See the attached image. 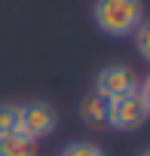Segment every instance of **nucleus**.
<instances>
[{"label":"nucleus","instance_id":"nucleus-1","mask_svg":"<svg viewBox=\"0 0 150 156\" xmlns=\"http://www.w3.org/2000/svg\"><path fill=\"white\" fill-rule=\"evenodd\" d=\"M144 19V0H95L92 3V22L104 37H129Z\"/></svg>","mask_w":150,"mask_h":156},{"label":"nucleus","instance_id":"nucleus-2","mask_svg":"<svg viewBox=\"0 0 150 156\" xmlns=\"http://www.w3.org/2000/svg\"><path fill=\"white\" fill-rule=\"evenodd\" d=\"M58 129V110L43 101V98H34L28 104H19V132L31 141H43L49 138L52 132Z\"/></svg>","mask_w":150,"mask_h":156},{"label":"nucleus","instance_id":"nucleus-3","mask_svg":"<svg viewBox=\"0 0 150 156\" xmlns=\"http://www.w3.org/2000/svg\"><path fill=\"white\" fill-rule=\"evenodd\" d=\"M147 119L150 116H147L138 92H129V95H120V98H110L107 101L104 126L113 129V132H138V129H144Z\"/></svg>","mask_w":150,"mask_h":156},{"label":"nucleus","instance_id":"nucleus-4","mask_svg":"<svg viewBox=\"0 0 150 156\" xmlns=\"http://www.w3.org/2000/svg\"><path fill=\"white\" fill-rule=\"evenodd\" d=\"M138 89V76L129 64H104L98 73H95V83H92V92L104 101L110 98H120V95H129Z\"/></svg>","mask_w":150,"mask_h":156},{"label":"nucleus","instance_id":"nucleus-5","mask_svg":"<svg viewBox=\"0 0 150 156\" xmlns=\"http://www.w3.org/2000/svg\"><path fill=\"white\" fill-rule=\"evenodd\" d=\"M0 156H37V141L25 138L22 132L0 135Z\"/></svg>","mask_w":150,"mask_h":156},{"label":"nucleus","instance_id":"nucleus-6","mask_svg":"<svg viewBox=\"0 0 150 156\" xmlns=\"http://www.w3.org/2000/svg\"><path fill=\"white\" fill-rule=\"evenodd\" d=\"M104 113H107V101L98 98L95 92H89L86 98H80V119L92 129H101L104 126Z\"/></svg>","mask_w":150,"mask_h":156},{"label":"nucleus","instance_id":"nucleus-7","mask_svg":"<svg viewBox=\"0 0 150 156\" xmlns=\"http://www.w3.org/2000/svg\"><path fill=\"white\" fill-rule=\"evenodd\" d=\"M132 40H135V52L150 64V19H144V22L132 31Z\"/></svg>","mask_w":150,"mask_h":156},{"label":"nucleus","instance_id":"nucleus-8","mask_svg":"<svg viewBox=\"0 0 150 156\" xmlns=\"http://www.w3.org/2000/svg\"><path fill=\"white\" fill-rule=\"evenodd\" d=\"M58 156H107V153H104V147H98L95 141H73V144H67Z\"/></svg>","mask_w":150,"mask_h":156},{"label":"nucleus","instance_id":"nucleus-9","mask_svg":"<svg viewBox=\"0 0 150 156\" xmlns=\"http://www.w3.org/2000/svg\"><path fill=\"white\" fill-rule=\"evenodd\" d=\"M19 132V104H0V135Z\"/></svg>","mask_w":150,"mask_h":156},{"label":"nucleus","instance_id":"nucleus-10","mask_svg":"<svg viewBox=\"0 0 150 156\" xmlns=\"http://www.w3.org/2000/svg\"><path fill=\"white\" fill-rule=\"evenodd\" d=\"M135 92H138V98H141V104H144V110H147V116H150V73L138 83V89H135Z\"/></svg>","mask_w":150,"mask_h":156},{"label":"nucleus","instance_id":"nucleus-11","mask_svg":"<svg viewBox=\"0 0 150 156\" xmlns=\"http://www.w3.org/2000/svg\"><path fill=\"white\" fill-rule=\"evenodd\" d=\"M141 156H150V147H147V150H144V153H141Z\"/></svg>","mask_w":150,"mask_h":156}]
</instances>
